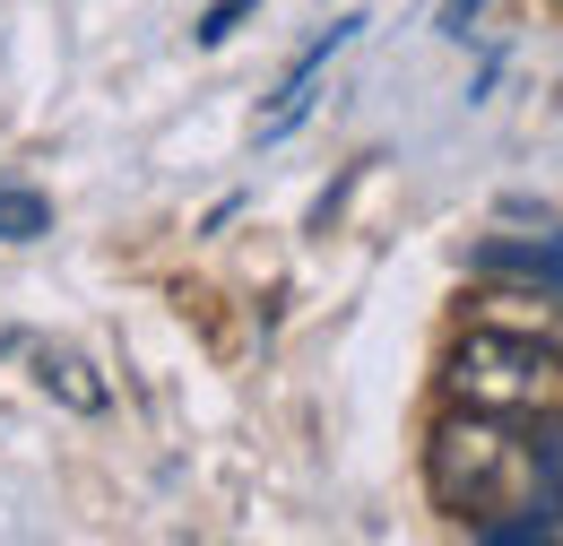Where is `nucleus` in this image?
I'll list each match as a JSON object with an SVG mask.
<instances>
[{"label": "nucleus", "mask_w": 563, "mask_h": 546, "mask_svg": "<svg viewBox=\"0 0 563 546\" xmlns=\"http://www.w3.org/2000/svg\"><path fill=\"white\" fill-rule=\"evenodd\" d=\"M35 382H44V391H62V400H70V408H104V382H87V364H78V356H62V347H44V356H35Z\"/></svg>", "instance_id": "423d86ee"}, {"label": "nucleus", "mask_w": 563, "mask_h": 546, "mask_svg": "<svg viewBox=\"0 0 563 546\" xmlns=\"http://www.w3.org/2000/svg\"><path fill=\"white\" fill-rule=\"evenodd\" d=\"M355 35H364V18H339V26H330V35L312 44V53H303V62L286 69V87H278V113L261 122V139H286V131H295V122H303V113H312V78H321V69H330V62H339V53H347Z\"/></svg>", "instance_id": "7ed1b4c3"}, {"label": "nucleus", "mask_w": 563, "mask_h": 546, "mask_svg": "<svg viewBox=\"0 0 563 546\" xmlns=\"http://www.w3.org/2000/svg\"><path fill=\"white\" fill-rule=\"evenodd\" d=\"M252 9H261V0H209V18H200V26H191V35H200V44H225V35H234V26H243V18H252Z\"/></svg>", "instance_id": "0eeeda50"}, {"label": "nucleus", "mask_w": 563, "mask_h": 546, "mask_svg": "<svg viewBox=\"0 0 563 546\" xmlns=\"http://www.w3.org/2000/svg\"><path fill=\"white\" fill-rule=\"evenodd\" d=\"M35 234H53V200L26 183H0V243H35Z\"/></svg>", "instance_id": "39448f33"}, {"label": "nucleus", "mask_w": 563, "mask_h": 546, "mask_svg": "<svg viewBox=\"0 0 563 546\" xmlns=\"http://www.w3.org/2000/svg\"><path fill=\"white\" fill-rule=\"evenodd\" d=\"M468 261H477L486 277H529V286L563 295V243H520V234H494V243H477Z\"/></svg>", "instance_id": "20e7f679"}, {"label": "nucleus", "mask_w": 563, "mask_h": 546, "mask_svg": "<svg viewBox=\"0 0 563 546\" xmlns=\"http://www.w3.org/2000/svg\"><path fill=\"white\" fill-rule=\"evenodd\" d=\"M442 391H451L460 408L547 416L563 400V356L547 339H529V330H511V321H486V330H468V339L451 347Z\"/></svg>", "instance_id": "f03ea898"}, {"label": "nucleus", "mask_w": 563, "mask_h": 546, "mask_svg": "<svg viewBox=\"0 0 563 546\" xmlns=\"http://www.w3.org/2000/svg\"><path fill=\"white\" fill-rule=\"evenodd\" d=\"M424 485L451 521H494V512H529L538 503V451L503 408H451L424 434Z\"/></svg>", "instance_id": "f257e3e1"}, {"label": "nucleus", "mask_w": 563, "mask_h": 546, "mask_svg": "<svg viewBox=\"0 0 563 546\" xmlns=\"http://www.w3.org/2000/svg\"><path fill=\"white\" fill-rule=\"evenodd\" d=\"M477 9H486V0H442V26H451V35H468V18H477Z\"/></svg>", "instance_id": "6e6552de"}]
</instances>
